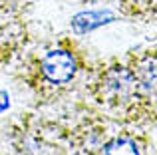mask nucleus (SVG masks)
<instances>
[{
  "label": "nucleus",
  "mask_w": 157,
  "mask_h": 155,
  "mask_svg": "<svg viewBox=\"0 0 157 155\" xmlns=\"http://www.w3.org/2000/svg\"><path fill=\"white\" fill-rule=\"evenodd\" d=\"M42 74L54 84H66L76 74V60L64 50H54L42 60Z\"/></svg>",
  "instance_id": "obj_2"
},
{
  "label": "nucleus",
  "mask_w": 157,
  "mask_h": 155,
  "mask_svg": "<svg viewBox=\"0 0 157 155\" xmlns=\"http://www.w3.org/2000/svg\"><path fill=\"white\" fill-rule=\"evenodd\" d=\"M135 78L127 68L113 66L101 78V93L109 101H123L133 93Z\"/></svg>",
  "instance_id": "obj_1"
},
{
  "label": "nucleus",
  "mask_w": 157,
  "mask_h": 155,
  "mask_svg": "<svg viewBox=\"0 0 157 155\" xmlns=\"http://www.w3.org/2000/svg\"><path fill=\"white\" fill-rule=\"evenodd\" d=\"M135 78V89L143 93H153L155 89V60L153 58H147L141 66L137 68V76Z\"/></svg>",
  "instance_id": "obj_4"
},
{
  "label": "nucleus",
  "mask_w": 157,
  "mask_h": 155,
  "mask_svg": "<svg viewBox=\"0 0 157 155\" xmlns=\"http://www.w3.org/2000/svg\"><path fill=\"white\" fill-rule=\"evenodd\" d=\"M113 20L111 12H84V14H78L72 20V26L78 34H86V32L94 30V28L101 26V24Z\"/></svg>",
  "instance_id": "obj_3"
},
{
  "label": "nucleus",
  "mask_w": 157,
  "mask_h": 155,
  "mask_svg": "<svg viewBox=\"0 0 157 155\" xmlns=\"http://www.w3.org/2000/svg\"><path fill=\"white\" fill-rule=\"evenodd\" d=\"M104 155H139L137 145L133 143L131 139H113L105 145Z\"/></svg>",
  "instance_id": "obj_5"
}]
</instances>
